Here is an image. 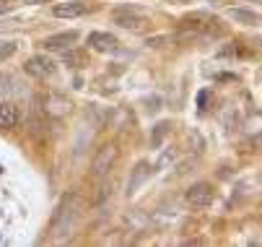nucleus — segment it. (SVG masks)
<instances>
[{
    "label": "nucleus",
    "mask_w": 262,
    "mask_h": 247,
    "mask_svg": "<svg viewBox=\"0 0 262 247\" xmlns=\"http://www.w3.org/2000/svg\"><path fill=\"white\" fill-rule=\"evenodd\" d=\"M89 45L99 52H117L120 50V42L112 37V34H104V31H94L89 37Z\"/></svg>",
    "instance_id": "6e6552de"
},
{
    "label": "nucleus",
    "mask_w": 262,
    "mask_h": 247,
    "mask_svg": "<svg viewBox=\"0 0 262 247\" xmlns=\"http://www.w3.org/2000/svg\"><path fill=\"white\" fill-rule=\"evenodd\" d=\"M229 18L239 21V24H257L259 16L254 11H244V8H229Z\"/></svg>",
    "instance_id": "f8f14e48"
},
{
    "label": "nucleus",
    "mask_w": 262,
    "mask_h": 247,
    "mask_svg": "<svg viewBox=\"0 0 262 247\" xmlns=\"http://www.w3.org/2000/svg\"><path fill=\"white\" fill-rule=\"evenodd\" d=\"M166 133H169V122H159L156 130H154V146H156V149L161 146V140H164Z\"/></svg>",
    "instance_id": "4468645a"
},
{
    "label": "nucleus",
    "mask_w": 262,
    "mask_h": 247,
    "mask_svg": "<svg viewBox=\"0 0 262 247\" xmlns=\"http://www.w3.org/2000/svg\"><path fill=\"white\" fill-rule=\"evenodd\" d=\"M78 39V31H62V34H55V37H47L42 45L45 50H52V52H65L73 47V42Z\"/></svg>",
    "instance_id": "423d86ee"
},
{
    "label": "nucleus",
    "mask_w": 262,
    "mask_h": 247,
    "mask_svg": "<svg viewBox=\"0 0 262 247\" xmlns=\"http://www.w3.org/2000/svg\"><path fill=\"white\" fill-rule=\"evenodd\" d=\"M148 174H151V164H148V161H138L133 174H130V182H127V195H135V190L148 180Z\"/></svg>",
    "instance_id": "1a4fd4ad"
},
{
    "label": "nucleus",
    "mask_w": 262,
    "mask_h": 247,
    "mask_svg": "<svg viewBox=\"0 0 262 247\" xmlns=\"http://www.w3.org/2000/svg\"><path fill=\"white\" fill-rule=\"evenodd\" d=\"M62 60H65L68 65H81V63L86 60V55H83V52H73V50H65V52H62Z\"/></svg>",
    "instance_id": "ddd939ff"
},
{
    "label": "nucleus",
    "mask_w": 262,
    "mask_h": 247,
    "mask_svg": "<svg viewBox=\"0 0 262 247\" xmlns=\"http://www.w3.org/2000/svg\"><path fill=\"white\" fill-rule=\"evenodd\" d=\"M24 70L29 76H36V78H50V76H55V63L47 57V55H34V57H29V63L24 65Z\"/></svg>",
    "instance_id": "7ed1b4c3"
},
{
    "label": "nucleus",
    "mask_w": 262,
    "mask_h": 247,
    "mask_svg": "<svg viewBox=\"0 0 262 247\" xmlns=\"http://www.w3.org/2000/svg\"><path fill=\"white\" fill-rule=\"evenodd\" d=\"M117 156H120V151H117L115 143L101 146V149L96 151L94 161H91V174H94V177H106V174L112 172V167H115Z\"/></svg>",
    "instance_id": "f03ea898"
},
{
    "label": "nucleus",
    "mask_w": 262,
    "mask_h": 247,
    "mask_svg": "<svg viewBox=\"0 0 262 247\" xmlns=\"http://www.w3.org/2000/svg\"><path fill=\"white\" fill-rule=\"evenodd\" d=\"M16 55V42H0V63Z\"/></svg>",
    "instance_id": "2eb2a0df"
},
{
    "label": "nucleus",
    "mask_w": 262,
    "mask_h": 247,
    "mask_svg": "<svg viewBox=\"0 0 262 247\" xmlns=\"http://www.w3.org/2000/svg\"><path fill=\"white\" fill-rule=\"evenodd\" d=\"M18 122V110L11 101H0V130H11Z\"/></svg>",
    "instance_id": "9d476101"
},
{
    "label": "nucleus",
    "mask_w": 262,
    "mask_h": 247,
    "mask_svg": "<svg viewBox=\"0 0 262 247\" xmlns=\"http://www.w3.org/2000/svg\"><path fill=\"white\" fill-rule=\"evenodd\" d=\"M81 216V195L78 193H65L52 214V221H50V239H62L73 232Z\"/></svg>",
    "instance_id": "f257e3e1"
},
{
    "label": "nucleus",
    "mask_w": 262,
    "mask_h": 247,
    "mask_svg": "<svg viewBox=\"0 0 262 247\" xmlns=\"http://www.w3.org/2000/svg\"><path fill=\"white\" fill-rule=\"evenodd\" d=\"M112 21H115L117 26H122V29H138L145 18H143V13H140L138 8H133V6H120L115 13H112Z\"/></svg>",
    "instance_id": "20e7f679"
},
{
    "label": "nucleus",
    "mask_w": 262,
    "mask_h": 247,
    "mask_svg": "<svg viewBox=\"0 0 262 247\" xmlns=\"http://www.w3.org/2000/svg\"><path fill=\"white\" fill-rule=\"evenodd\" d=\"M252 3H259V0H252Z\"/></svg>",
    "instance_id": "f3484780"
},
{
    "label": "nucleus",
    "mask_w": 262,
    "mask_h": 247,
    "mask_svg": "<svg viewBox=\"0 0 262 247\" xmlns=\"http://www.w3.org/2000/svg\"><path fill=\"white\" fill-rule=\"evenodd\" d=\"M187 29H195V31H203V34H210V31H215V34H221V29H215V18H208V16H203V13H192V16H187L184 21H182Z\"/></svg>",
    "instance_id": "0eeeda50"
},
{
    "label": "nucleus",
    "mask_w": 262,
    "mask_h": 247,
    "mask_svg": "<svg viewBox=\"0 0 262 247\" xmlns=\"http://www.w3.org/2000/svg\"><path fill=\"white\" fill-rule=\"evenodd\" d=\"M184 198L190 205H210L213 203V188L208 182H198L184 193Z\"/></svg>",
    "instance_id": "39448f33"
},
{
    "label": "nucleus",
    "mask_w": 262,
    "mask_h": 247,
    "mask_svg": "<svg viewBox=\"0 0 262 247\" xmlns=\"http://www.w3.org/2000/svg\"><path fill=\"white\" fill-rule=\"evenodd\" d=\"M13 11V3H8V0H0V16H6Z\"/></svg>",
    "instance_id": "dca6fc26"
},
{
    "label": "nucleus",
    "mask_w": 262,
    "mask_h": 247,
    "mask_svg": "<svg viewBox=\"0 0 262 247\" xmlns=\"http://www.w3.org/2000/svg\"><path fill=\"white\" fill-rule=\"evenodd\" d=\"M52 13L57 18H78V16L86 13V6L83 3H60V6L52 8Z\"/></svg>",
    "instance_id": "9b49d317"
}]
</instances>
